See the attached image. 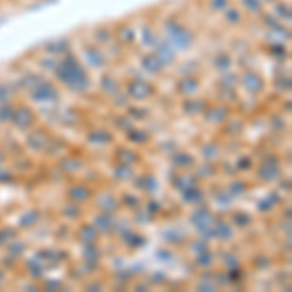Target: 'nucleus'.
<instances>
[{
	"label": "nucleus",
	"instance_id": "obj_6",
	"mask_svg": "<svg viewBox=\"0 0 292 292\" xmlns=\"http://www.w3.org/2000/svg\"><path fill=\"white\" fill-rule=\"evenodd\" d=\"M244 86L248 88V92H259V90L263 88V78H261L257 72L248 70V72L244 74Z\"/></svg>",
	"mask_w": 292,
	"mask_h": 292
},
{
	"label": "nucleus",
	"instance_id": "obj_8",
	"mask_svg": "<svg viewBox=\"0 0 292 292\" xmlns=\"http://www.w3.org/2000/svg\"><path fill=\"white\" fill-rule=\"evenodd\" d=\"M86 51V55H88V61L92 63V66H104L105 64V59H104V53L102 51H98V47H86L84 49Z\"/></svg>",
	"mask_w": 292,
	"mask_h": 292
},
{
	"label": "nucleus",
	"instance_id": "obj_15",
	"mask_svg": "<svg viewBox=\"0 0 292 292\" xmlns=\"http://www.w3.org/2000/svg\"><path fill=\"white\" fill-rule=\"evenodd\" d=\"M70 195H76V191H70ZM88 195H90L88 189H86V187H80V189H78V197H74V199H76V201H86Z\"/></svg>",
	"mask_w": 292,
	"mask_h": 292
},
{
	"label": "nucleus",
	"instance_id": "obj_3",
	"mask_svg": "<svg viewBox=\"0 0 292 292\" xmlns=\"http://www.w3.org/2000/svg\"><path fill=\"white\" fill-rule=\"evenodd\" d=\"M31 98L35 102H51V100L59 98V92H57V88L53 84H41V86H37L31 92Z\"/></svg>",
	"mask_w": 292,
	"mask_h": 292
},
{
	"label": "nucleus",
	"instance_id": "obj_1",
	"mask_svg": "<svg viewBox=\"0 0 292 292\" xmlns=\"http://www.w3.org/2000/svg\"><path fill=\"white\" fill-rule=\"evenodd\" d=\"M55 72H57V78H59L63 84H66L68 88H72V90H86V88L90 86V76H88V72L82 68V64L78 63V59L72 57V55H66V57L57 64Z\"/></svg>",
	"mask_w": 292,
	"mask_h": 292
},
{
	"label": "nucleus",
	"instance_id": "obj_9",
	"mask_svg": "<svg viewBox=\"0 0 292 292\" xmlns=\"http://www.w3.org/2000/svg\"><path fill=\"white\" fill-rule=\"evenodd\" d=\"M14 117H21V119H23V123H21V129H25V127H29V125L33 123V121H31V119H33V115H31V111H29L27 107H21V109H20V111H18ZM14 117H12V119H14Z\"/></svg>",
	"mask_w": 292,
	"mask_h": 292
},
{
	"label": "nucleus",
	"instance_id": "obj_13",
	"mask_svg": "<svg viewBox=\"0 0 292 292\" xmlns=\"http://www.w3.org/2000/svg\"><path fill=\"white\" fill-rule=\"evenodd\" d=\"M143 43H146V45H156V43H158L156 33H154L148 25H145V41H143Z\"/></svg>",
	"mask_w": 292,
	"mask_h": 292
},
{
	"label": "nucleus",
	"instance_id": "obj_5",
	"mask_svg": "<svg viewBox=\"0 0 292 292\" xmlns=\"http://www.w3.org/2000/svg\"><path fill=\"white\" fill-rule=\"evenodd\" d=\"M156 47V57L162 61V64L166 66V64H169V63H173V57H175V49L167 43V41H162V43H156L154 45Z\"/></svg>",
	"mask_w": 292,
	"mask_h": 292
},
{
	"label": "nucleus",
	"instance_id": "obj_2",
	"mask_svg": "<svg viewBox=\"0 0 292 292\" xmlns=\"http://www.w3.org/2000/svg\"><path fill=\"white\" fill-rule=\"evenodd\" d=\"M193 33L179 21H167L166 23V41L177 49V51H187L193 45Z\"/></svg>",
	"mask_w": 292,
	"mask_h": 292
},
{
	"label": "nucleus",
	"instance_id": "obj_7",
	"mask_svg": "<svg viewBox=\"0 0 292 292\" xmlns=\"http://www.w3.org/2000/svg\"><path fill=\"white\" fill-rule=\"evenodd\" d=\"M141 64H143V68H145L146 72H150V74H158L164 68L162 61L156 55H145L143 61H141Z\"/></svg>",
	"mask_w": 292,
	"mask_h": 292
},
{
	"label": "nucleus",
	"instance_id": "obj_12",
	"mask_svg": "<svg viewBox=\"0 0 292 292\" xmlns=\"http://www.w3.org/2000/svg\"><path fill=\"white\" fill-rule=\"evenodd\" d=\"M226 20H228L230 23H240L242 16H240V12H238L236 8H228V10H226Z\"/></svg>",
	"mask_w": 292,
	"mask_h": 292
},
{
	"label": "nucleus",
	"instance_id": "obj_11",
	"mask_svg": "<svg viewBox=\"0 0 292 292\" xmlns=\"http://www.w3.org/2000/svg\"><path fill=\"white\" fill-rule=\"evenodd\" d=\"M214 64H216L218 68H222V70H228L230 64H232V61L228 59V55H218L216 61H214Z\"/></svg>",
	"mask_w": 292,
	"mask_h": 292
},
{
	"label": "nucleus",
	"instance_id": "obj_16",
	"mask_svg": "<svg viewBox=\"0 0 292 292\" xmlns=\"http://www.w3.org/2000/svg\"><path fill=\"white\" fill-rule=\"evenodd\" d=\"M226 6H228V0H212V8H214V10H218V12H220V10H224Z\"/></svg>",
	"mask_w": 292,
	"mask_h": 292
},
{
	"label": "nucleus",
	"instance_id": "obj_4",
	"mask_svg": "<svg viewBox=\"0 0 292 292\" xmlns=\"http://www.w3.org/2000/svg\"><path fill=\"white\" fill-rule=\"evenodd\" d=\"M129 94L135 98V100H145L152 94V86L145 82V80H133L129 84Z\"/></svg>",
	"mask_w": 292,
	"mask_h": 292
},
{
	"label": "nucleus",
	"instance_id": "obj_10",
	"mask_svg": "<svg viewBox=\"0 0 292 292\" xmlns=\"http://www.w3.org/2000/svg\"><path fill=\"white\" fill-rule=\"evenodd\" d=\"M244 8L251 14H261V0H242Z\"/></svg>",
	"mask_w": 292,
	"mask_h": 292
},
{
	"label": "nucleus",
	"instance_id": "obj_14",
	"mask_svg": "<svg viewBox=\"0 0 292 292\" xmlns=\"http://www.w3.org/2000/svg\"><path fill=\"white\" fill-rule=\"evenodd\" d=\"M96 39H102L100 43H107V41H111V33H109V29H98V31H96Z\"/></svg>",
	"mask_w": 292,
	"mask_h": 292
}]
</instances>
